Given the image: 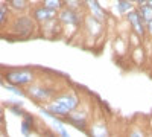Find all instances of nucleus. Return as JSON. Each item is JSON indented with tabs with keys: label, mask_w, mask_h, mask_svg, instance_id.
<instances>
[{
	"label": "nucleus",
	"mask_w": 152,
	"mask_h": 137,
	"mask_svg": "<svg viewBox=\"0 0 152 137\" xmlns=\"http://www.w3.org/2000/svg\"><path fill=\"white\" fill-rule=\"evenodd\" d=\"M55 11H56V9L47 8V6H44V8H37V9L34 11V17H35V20L44 23V21H49V20L53 18Z\"/></svg>",
	"instance_id": "nucleus-7"
},
{
	"label": "nucleus",
	"mask_w": 152,
	"mask_h": 137,
	"mask_svg": "<svg viewBox=\"0 0 152 137\" xmlns=\"http://www.w3.org/2000/svg\"><path fill=\"white\" fill-rule=\"evenodd\" d=\"M6 90H9L11 93H14V95H17V96H24V93L20 90V89H17V87H14V84H9V85H6L5 87Z\"/></svg>",
	"instance_id": "nucleus-16"
},
{
	"label": "nucleus",
	"mask_w": 152,
	"mask_h": 137,
	"mask_svg": "<svg viewBox=\"0 0 152 137\" xmlns=\"http://www.w3.org/2000/svg\"><path fill=\"white\" fill-rule=\"evenodd\" d=\"M32 29H34V23H32V20H31L29 17H20V18H17L15 23H14V31H15V34H18V35H21V37L31 35Z\"/></svg>",
	"instance_id": "nucleus-2"
},
{
	"label": "nucleus",
	"mask_w": 152,
	"mask_h": 137,
	"mask_svg": "<svg viewBox=\"0 0 152 137\" xmlns=\"http://www.w3.org/2000/svg\"><path fill=\"white\" fill-rule=\"evenodd\" d=\"M34 79V75L31 72H23V70H17V72H8L6 73V81L9 84L14 85H21V84H28Z\"/></svg>",
	"instance_id": "nucleus-1"
},
{
	"label": "nucleus",
	"mask_w": 152,
	"mask_h": 137,
	"mask_svg": "<svg viewBox=\"0 0 152 137\" xmlns=\"http://www.w3.org/2000/svg\"><path fill=\"white\" fill-rule=\"evenodd\" d=\"M88 8H90L93 17H96L97 20H104L105 18V11L100 8V5L97 3V0H85Z\"/></svg>",
	"instance_id": "nucleus-8"
},
{
	"label": "nucleus",
	"mask_w": 152,
	"mask_h": 137,
	"mask_svg": "<svg viewBox=\"0 0 152 137\" xmlns=\"http://www.w3.org/2000/svg\"><path fill=\"white\" fill-rule=\"evenodd\" d=\"M138 12H140V15H142V18L145 21H151L152 20V8L149 5L148 6H142Z\"/></svg>",
	"instance_id": "nucleus-13"
},
{
	"label": "nucleus",
	"mask_w": 152,
	"mask_h": 137,
	"mask_svg": "<svg viewBox=\"0 0 152 137\" xmlns=\"http://www.w3.org/2000/svg\"><path fill=\"white\" fill-rule=\"evenodd\" d=\"M126 17H128V21L131 23V26L134 28V31H135L138 35H143V34H145V26H143V23H142L140 12L129 11L128 14H126Z\"/></svg>",
	"instance_id": "nucleus-3"
},
{
	"label": "nucleus",
	"mask_w": 152,
	"mask_h": 137,
	"mask_svg": "<svg viewBox=\"0 0 152 137\" xmlns=\"http://www.w3.org/2000/svg\"><path fill=\"white\" fill-rule=\"evenodd\" d=\"M44 6L52 8V9H58L61 6V0H44Z\"/></svg>",
	"instance_id": "nucleus-15"
},
{
	"label": "nucleus",
	"mask_w": 152,
	"mask_h": 137,
	"mask_svg": "<svg viewBox=\"0 0 152 137\" xmlns=\"http://www.w3.org/2000/svg\"><path fill=\"white\" fill-rule=\"evenodd\" d=\"M32 122H34V119H32L31 114H24V119H23V122H21V133H23L24 136H28V134L31 133V130H32Z\"/></svg>",
	"instance_id": "nucleus-9"
},
{
	"label": "nucleus",
	"mask_w": 152,
	"mask_h": 137,
	"mask_svg": "<svg viewBox=\"0 0 152 137\" xmlns=\"http://www.w3.org/2000/svg\"><path fill=\"white\" fill-rule=\"evenodd\" d=\"M119 12H122V14H126V12H129L132 9V3L131 0H119V6H117Z\"/></svg>",
	"instance_id": "nucleus-12"
},
{
	"label": "nucleus",
	"mask_w": 152,
	"mask_h": 137,
	"mask_svg": "<svg viewBox=\"0 0 152 137\" xmlns=\"http://www.w3.org/2000/svg\"><path fill=\"white\" fill-rule=\"evenodd\" d=\"M131 2H137V3H142L143 5L145 2H148V0H131Z\"/></svg>",
	"instance_id": "nucleus-21"
},
{
	"label": "nucleus",
	"mask_w": 152,
	"mask_h": 137,
	"mask_svg": "<svg viewBox=\"0 0 152 137\" xmlns=\"http://www.w3.org/2000/svg\"><path fill=\"white\" fill-rule=\"evenodd\" d=\"M66 120L70 122L73 127L79 128L81 131H85V120H84V119H79L78 116H73V117H67V116H66Z\"/></svg>",
	"instance_id": "nucleus-11"
},
{
	"label": "nucleus",
	"mask_w": 152,
	"mask_h": 137,
	"mask_svg": "<svg viewBox=\"0 0 152 137\" xmlns=\"http://www.w3.org/2000/svg\"><path fill=\"white\" fill-rule=\"evenodd\" d=\"M56 102H58V104H61L66 110L72 111V110H75L76 107H78L79 99L76 97L75 95H62V96H59V97L56 99Z\"/></svg>",
	"instance_id": "nucleus-6"
},
{
	"label": "nucleus",
	"mask_w": 152,
	"mask_h": 137,
	"mask_svg": "<svg viewBox=\"0 0 152 137\" xmlns=\"http://www.w3.org/2000/svg\"><path fill=\"white\" fill-rule=\"evenodd\" d=\"M67 6L69 8H72V9H76V8H78L79 5H81V2H78V0H67Z\"/></svg>",
	"instance_id": "nucleus-18"
},
{
	"label": "nucleus",
	"mask_w": 152,
	"mask_h": 137,
	"mask_svg": "<svg viewBox=\"0 0 152 137\" xmlns=\"http://www.w3.org/2000/svg\"><path fill=\"white\" fill-rule=\"evenodd\" d=\"M8 2L14 9H18V11L24 9L26 5H28V0H8Z\"/></svg>",
	"instance_id": "nucleus-14"
},
{
	"label": "nucleus",
	"mask_w": 152,
	"mask_h": 137,
	"mask_svg": "<svg viewBox=\"0 0 152 137\" xmlns=\"http://www.w3.org/2000/svg\"><path fill=\"white\" fill-rule=\"evenodd\" d=\"M29 95L35 99V101H46L52 96V90L46 89V87H38V85H34V87H29Z\"/></svg>",
	"instance_id": "nucleus-5"
},
{
	"label": "nucleus",
	"mask_w": 152,
	"mask_h": 137,
	"mask_svg": "<svg viewBox=\"0 0 152 137\" xmlns=\"http://www.w3.org/2000/svg\"><path fill=\"white\" fill-rule=\"evenodd\" d=\"M9 110H11V111H12V113H14V114H17V116H24L23 110H21L20 107H11Z\"/></svg>",
	"instance_id": "nucleus-19"
},
{
	"label": "nucleus",
	"mask_w": 152,
	"mask_h": 137,
	"mask_svg": "<svg viewBox=\"0 0 152 137\" xmlns=\"http://www.w3.org/2000/svg\"><path fill=\"white\" fill-rule=\"evenodd\" d=\"M148 5H149V6L152 8V0H148Z\"/></svg>",
	"instance_id": "nucleus-22"
},
{
	"label": "nucleus",
	"mask_w": 152,
	"mask_h": 137,
	"mask_svg": "<svg viewBox=\"0 0 152 137\" xmlns=\"http://www.w3.org/2000/svg\"><path fill=\"white\" fill-rule=\"evenodd\" d=\"M49 110L52 111L53 114H58V116H67V114L70 113L69 110H66L64 107H62L61 104H58V102H53V104H50Z\"/></svg>",
	"instance_id": "nucleus-10"
},
{
	"label": "nucleus",
	"mask_w": 152,
	"mask_h": 137,
	"mask_svg": "<svg viewBox=\"0 0 152 137\" xmlns=\"http://www.w3.org/2000/svg\"><path fill=\"white\" fill-rule=\"evenodd\" d=\"M148 29H149V32L152 34V20H151V21H148Z\"/></svg>",
	"instance_id": "nucleus-20"
},
{
	"label": "nucleus",
	"mask_w": 152,
	"mask_h": 137,
	"mask_svg": "<svg viewBox=\"0 0 152 137\" xmlns=\"http://www.w3.org/2000/svg\"><path fill=\"white\" fill-rule=\"evenodd\" d=\"M0 21H2V24L6 21V5L5 3L0 5Z\"/></svg>",
	"instance_id": "nucleus-17"
},
{
	"label": "nucleus",
	"mask_w": 152,
	"mask_h": 137,
	"mask_svg": "<svg viewBox=\"0 0 152 137\" xmlns=\"http://www.w3.org/2000/svg\"><path fill=\"white\" fill-rule=\"evenodd\" d=\"M59 20L67 23V24H75V26H78L79 21H81V17H79V14L75 12V9L67 8V9H62L59 12Z\"/></svg>",
	"instance_id": "nucleus-4"
}]
</instances>
